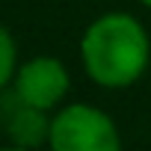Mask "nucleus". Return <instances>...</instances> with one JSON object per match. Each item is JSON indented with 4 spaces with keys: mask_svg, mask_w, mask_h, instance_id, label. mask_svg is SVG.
I'll return each instance as SVG.
<instances>
[{
    "mask_svg": "<svg viewBox=\"0 0 151 151\" xmlns=\"http://www.w3.org/2000/svg\"><path fill=\"white\" fill-rule=\"evenodd\" d=\"M86 74L104 89L133 86L151 59V39L145 27L127 12H110L92 21L80 39Z\"/></svg>",
    "mask_w": 151,
    "mask_h": 151,
    "instance_id": "1",
    "label": "nucleus"
},
{
    "mask_svg": "<svg viewBox=\"0 0 151 151\" xmlns=\"http://www.w3.org/2000/svg\"><path fill=\"white\" fill-rule=\"evenodd\" d=\"M50 151H122L116 122L89 104H71L56 113L47 133Z\"/></svg>",
    "mask_w": 151,
    "mask_h": 151,
    "instance_id": "2",
    "label": "nucleus"
},
{
    "mask_svg": "<svg viewBox=\"0 0 151 151\" xmlns=\"http://www.w3.org/2000/svg\"><path fill=\"white\" fill-rule=\"evenodd\" d=\"M65 92H68V71L56 56L27 59L15 71V95L36 110L47 113L65 98Z\"/></svg>",
    "mask_w": 151,
    "mask_h": 151,
    "instance_id": "3",
    "label": "nucleus"
},
{
    "mask_svg": "<svg viewBox=\"0 0 151 151\" xmlns=\"http://www.w3.org/2000/svg\"><path fill=\"white\" fill-rule=\"evenodd\" d=\"M6 130H9V136H12L15 145L36 148L42 139H47L50 122L45 119V110H36V107L24 104V101L15 95V110L6 116Z\"/></svg>",
    "mask_w": 151,
    "mask_h": 151,
    "instance_id": "4",
    "label": "nucleus"
},
{
    "mask_svg": "<svg viewBox=\"0 0 151 151\" xmlns=\"http://www.w3.org/2000/svg\"><path fill=\"white\" fill-rule=\"evenodd\" d=\"M15 71H18V47L12 33L0 24V89L9 80H15Z\"/></svg>",
    "mask_w": 151,
    "mask_h": 151,
    "instance_id": "5",
    "label": "nucleus"
},
{
    "mask_svg": "<svg viewBox=\"0 0 151 151\" xmlns=\"http://www.w3.org/2000/svg\"><path fill=\"white\" fill-rule=\"evenodd\" d=\"M0 151H33V148H24V145H9V148H0Z\"/></svg>",
    "mask_w": 151,
    "mask_h": 151,
    "instance_id": "6",
    "label": "nucleus"
},
{
    "mask_svg": "<svg viewBox=\"0 0 151 151\" xmlns=\"http://www.w3.org/2000/svg\"><path fill=\"white\" fill-rule=\"evenodd\" d=\"M139 3H145V6H148V9H151V0H139Z\"/></svg>",
    "mask_w": 151,
    "mask_h": 151,
    "instance_id": "7",
    "label": "nucleus"
}]
</instances>
